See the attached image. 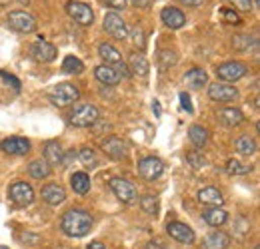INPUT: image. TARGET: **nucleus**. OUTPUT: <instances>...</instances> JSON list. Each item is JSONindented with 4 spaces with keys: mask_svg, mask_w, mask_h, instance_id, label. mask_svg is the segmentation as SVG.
I'll return each mask as SVG.
<instances>
[{
    "mask_svg": "<svg viewBox=\"0 0 260 249\" xmlns=\"http://www.w3.org/2000/svg\"><path fill=\"white\" fill-rule=\"evenodd\" d=\"M92 223H94V219L88 212H84V210H68L62 216L60 227L70 237H84L86 233H90Z\"/></svg>",
    "mask_w": 260,
    "mask_h": 249,
    "instance_id": "nucleus-1",
    "label": "nucleus"
},
{
    "mask_svg": "<svg viewBox=\"0 0 260 249\" xmlns=\"http://www.w3.org/2000/svg\"><path fill=\"white\" fill-rule=\"evenodd\" d=\"M78 98H80V90H78L74 84H68V82L54 86V88L48 92V100H50L54 106H58V108H64V106L74 104Z\"/></svg>",
    "mask_w": 260,
    "mask_h": 249,
    "instance_id": "nucleus-2",
    "label": "nucleus"
},
{
    "mask_svg": "<svg viewBox=\"0 0 260 249\" xmlns=\"http://www.w3.org/2000/svg\"><path fill=\"white\" fill-rule=\"evenodd\" d=\"M98 116L100 114H98L96 106H92V104H78L70 112L68 120H70V124L76 126V128H86V126H94Z\"/></svg>",
    "mask_w": 260,
    "mask_h": 249,
    "instance_id": "nucleus-3",
    "label": "nucleus"
},
{
    "mask_svg": "<svg viewBox=\"0 0 260 249\" xmlns=\"http://www.w3.org/2000/svg\"><path fill=\"white\" fill-rule=\"evenodd\" d=\"M66 12H68V16H70L74 22H78L80 26H90V24L94 22V12H92V8H90L86 2L70 0V2L66 4Z\"/></svg>",
    "mask_w": 260,
    "mask_h": 249,
    "instance_id": "nucleus-4",
    "label": "nucleus"
},
{
    "mask_svg": "<svg viewBox=\"0 0 260 249\" xmlns=\"http://www.w3.org/2000/svg\"><path fill=\"white\" fill-rule=\"evenodd\" d=\"M8 26L16 32H34L36 30V18L26 10H14L8 14Z\"/></svg>",
    "mask_w": 260,
    "mask_h": 249,
    "instance_id": "nucleus-5",
    "label": "nucleus"
},
{
    "mask_svg": "<svg viewBox=\"0 0 260 249\" xmlns=\"http://www.w3.org/2000/svg\"><path fill=\"white\" fill-rule=\"evenodd\" d=\"M248 74V68L246 64L242 62H226L220 64L216 68V76L224 82V84H230V82H238L240 78H244Z\"/></svg>",
    "mask_w": 260,
    "mask_h": 249,
    "instance_id": "nucleus-6",
    "label": "nucleus"
},
{
    "mask_svg": "<svg viewBox=\"0 0 260 249\" xmlns=\"http://www.w3.org/2000/svg\"><path fill=\"white\" fill-rule=\"evenodd\" d=\"M110 189L114 191V195L122 201V203H134L136 199H138V195H136V187L130 184L128 180H124V178H112L110 180Z\"/></svg>",
    "mask_w": 260,
    "mask_h": 249,
    "instance_id": "nucleus-7",
    "label": "nucleus"
},
{
    "mask_svg": "<svg viewBox=\"0 0 260 249\" xmlns=\"http://www.w3.org/2000/svg\"><path fill=\"white\" fill-rule=\"evenodd\" d=\"M162 172H164V163L158 157L148 156L138 161V174H140V178H144V180H148V182L158 180V178L162 176Z\"/></svg>",
    "mask_w": 260,
    "mask_h": 249,
    "instance_id": "nucleus-8",
    "label": "nucleus"
},
{
    "mask_svg": "<svg viewBox=\"0 0 260 249\" xmlns=\"http://www.w3.org/2000/svg\"><path fill=\"white\" fill-rule=\"evenodd\" d=\"M104 30L108 32L112 38H116V40H124L128 36L126 22L122 20V16L118 12H108L104 16Z\"/></svg>",
    "mask_w": 260,
    "mask_h": 249,
    "instance_id": "nucleus-9",
    "label": "nucleus"
},
{
    "mask_svg": "<svg viewBox=\"0 0 260 249\" xmlns=\"http://www.w3.org/2000/svg\"><path fill=\"white\" fill-rule=\"evenodd\" d=\"M8 195L10 199L16 203V205H28L34 201V189L26 182H16L12 184L8 189Z\"/></svg>",
    "mask_w": 260,
    "mask_h": 249,
    "instance_id": "nucleus-10",
    "label": "nucleus"
},
{
    "mask_svg": "<svg viewBox=\"0 0 260 249\" xmlns=\"http://www.w3.org/2000/svg\"><path fill=\"white\" fill-rule=\"evenodd\" d=\"M100 148L112 157V159H122V157H126V154H128V146H126V142L120 140V138H116V136H110V138L102 140Z\"/></svg>",
    "mask_w": 260,
    "mask_h": 249,
    "instance_id": "nucleus-11",
    "label": "nucleus"
},
{
    "mask_svg": "<svg viewBox=\"0 0 260 249\" xmlns=\"http://www.w3.org/2000/svg\"><path fill=\"white\" fill-rule=\"evenodd\" d=\"M208 96L210 100L214 102H232L238 98V90L230 84H224V82H216V84H210L208 88Z\"/></svg>",
    "mask_w": 260,
    "mask_h": 249,
    "instance_id": "nucleus-12",
    "label": "nucleus"
},
{
    "mask_svg": "<svg viewBox=\"0 0 260 249\" xmlns=\"http://www.w3.org/2000/svg\"><path fill=\"white\" fill-rule=\"evenodd\" d=\"M0 150L6 152V154H14V156H24L30 152V142L26 138H6L2 144H0Z\"/></svg>",
    "mask_w": 260,
    "mask_h": 249,
    "instance_id": "nucleus-13",
    "label": "nucleus"
},
{
    "mask_svg": "<svg viewBox=\"0 0 260 249\" xmlns=\"http://www.w3.org/2000/svg\"><path fill=\"white\" fill-rule=\"evenodd\" d=\"M166 231H168V235H170L174 241H178V243H194V231H192L188 225H184V223L172 221V223H168Z\"/></svg>",
    "mask_w": 260,
    "mask_h": 249,
    "instance_id": "nucleus-14",
    "label": "nucleus"
},
{
    "mask_svg": "<svg viewBox=\"0 0 260 249\" xmlns=\"http://www.w3.org/2000/svg\"><path fill=\"white\" fill-rule=\"evenodd\" d=\"M30 54H32L34 60H38V62H52L56 58V48L50 42H46V40H38V42L32 44Z\"/></svg>",
    "mask_w": 260,
    "mask_h": 249,
    "instance_id": "nucleus-15",
    "label": "nucleus"
},
{
    "mask_svg": "<svg viewBox=\"0 0 260 249\" xmlns=\"http://www.w3.org/2000/svg\"><path fill=\"white\" fill-rule=\"evenodd\" d=\"M160 18H162L164 24H166L168 28H172V30H178V28H182V26L186 24L184 12L178 10V8H174V6H166L162 10V14H160Z\"/></svg>",
    "mask_w": 260,
    "mask_h": 249,
    "instance_id": "nucleus-16",
    "label": "nucleus"
},
{
    "mask_svg": "<svg viewBox=\"0 0 260 249\" xmlns=\"http://www.w3.org/2000/svg\"><path fill=\"white\" fill-rule=\"evenodd\" d=\"M40 195H42V199H44L48 205H60V203H64V199H66L64 187L58 186V184H46V186L42 187Z\"/></svg>",
    "mask_w": 260,
    "mask_h": 249,
    "instance_id": "nucleus-17",
    "label": "nucleus"
},
{
    "mask_svg": "<svg viewBox=\"0 0 260 249\" xmlns=\"http://www.w3.org/2000/svg\"><path fill=\"white\" fill-rule=\"evenodd\" d=\"M198 201L202 205H208V208H220L224 203V197H222V193L216 187L206 186L198 191Z\"/></svg>",
    "mask_w": 260,
    "mask_h": 249,
    "instance_id": "nucleus-18",
    "label": "nucleus"
},
{
    "mask_svg": "<svg viewBox=\"0 0 260 249\" xmlns=\"http://www.w3.org/2000/svg\"><path fill=\"white\" fill-rule=\"evenodd\" d=\"M218 120L226 128H234V126H240L244 122V114L238 108H222V110H218Z\"/></svg>",
    "mask_w": 260,
    "mask_h": 249,
    "instance_id": "nucleus-19",
    "label": "nucleus"
},
{
    "mask_svg": "<svg viewBox=\"0 0 260 249\" xmlns=\"http://www.w3.org/2000/svg\"><path fill=\"white\" fill-rule=\"evenodd\" d=\"M94 76H96L98 82H102V84H106V86H116V84L120 82V76L116 74V70H114L112 66H106V64L94 68Z\"/></svg>",
    "mask_w": 260,
    "mask_h": 249,
    "instance_id": "nucleus-20",
    "label": "nucleus"
},
{
    "mask_svg": "<svg viewBox=\"0 0 260 249\" xmlns=\"http://www.w3.org/2000/svg\"><path fill=\"white\" fill-rule=\"evenodd\" d=\"M62 148H60V144L58 142H54V140H50V142H46L44 144V161L48 163V165H58V163H62Z\"/></svg>",
    "mask_w": 260,
    "mask_h": 249,
    "instance_id": "nucleus-21",
    "label": "nucleus"
},
{
    "mask_svg": "<svg viewBox=\"0 0 260 249\" xmlns=\"http://www.w3.org/2000/svg\"><path fill=\"white\" fill-rule=\"evenodd\" d=\"M228 245H230V237L222 231H212L202 241V249H226Z\"/></svg>",
    "mask_w": 260,
    "mask_h": 249,
    "instance_id": "nucleus-22",
    "label": "nucleus"
},
{
    "mask_svg": "<svg viewBox=\"0 0 260 249\" xmlns=\"http://www.w3.org/2000/svg\"><path fill=\"white\" fill-rule=\"evenodd\" d=\"M98 54H100V58L106 62V66H116V64L122 62V56H120V52H118L114 46L106 44V42L98 46Z\"/></svg>",
    "mask_w": 260,
    "mask_h": 249,
    "instance_id": "nucleus-23",
    "label": "nucleus"
},
{
    "mask_svg": "<svg viewBox=\"0 0 260 249\" xmlns=\"http://www.w3.org/2000/svg\"><path fill=\"white\" fill-rule=\"evenodd\" d=\"M184 82H186V86L198 90V88H202L208 82V76H206V72L202 68H192V70H188L184 74Z\"/></svg>",
    "mask_w": 260,
    "mask_h": 249,
    "instance_id": "nucleus-24",
    "label": "nucleus"
},
{
    "mask_svg": "<svg viewBox=\"0 0 260 249\" xmlns=\"http://www.w3.org/2000/svg\"><path fill=\"white\" fill-rule=\"evenodd\" d=\"M202 219L212 225V227H218V225H224L228 221V214L220 208H208L204 214H202Z\"/></svg>",
    "mask_w": 260,
    "mask_h": 249,
    "instance_id": "nucleus-25",
    "label": "nucleus"
},
{
    "mask_svg": "<svg viewBox=\"0 0 260 249\" xmlns=\"http://www.w3.org/2000/svg\"><path fill=\"white\" fill-rule=\"evenodd\" d=\"M130 74H136L140 78H146L148 72H150V66H148V60L142 56V54H132L130 56Z\"/></svg>",
    "mask_w": 260,
    "mask_h": 249,
    "instance_id": "nucleus-26",
    "label": "nucleus"
},
{
    "mask_svg": "<svg viewBox=\"0 0 260 249\" xmlns=\"http://www.w3.org/2000/svg\"><path fill=\"white\" fill-rule=\"evenodd\" d=\"M188 138H190V142H192L194 148H204V146L208 144L210 134H208V130L202 128V126H192V128L188 130Z\"/></svg>",
    "mask_w": 260,
    "mask_h": 249,
    "instance_id": "nucleus-27",
    "label": "nucleus"
},
{
    "mask_svg": "<svg viewBox=\"0 0 260 249\" xmlns=\"http://www.w3.org/2000/svg\"><path fill=\"white\" fill-rule=\"evenodd\" d=\"M28 174L32 176L34 180H44V178H48L52 174V170L44 159H34V161L28 163Z\"/></svg>",
    "mask_w": 260,
    "mask_h": 249,
    "instance_id": "nucleus-28",
    "label": "nucleus"
},
{
    "mask_svg": "<svg viewBox=\"0 0 260 249\" xmlns=\"http://www.w3.org/2000/svg\"><path fill=\"white\" fill-rule=\"evenodd\" d=\"M70 184H72V189H74L76 193L84 195V193L90 189V178H88V174H84V172H76V174L70 178Z\"/></svg>",
    "mask_w": 260,
    "mask_h": 249,
    "instance_id": "nucleus-29",
    "label": "nucleus"
},
{
    "mask_svg": "<svg viewBox=\"0 0 260 249\" xmlns=\"http://www.w3.org/2000/svg\"><path fill=\"white\" fill-rule=\"evenodd\" d=\"M234 148H236V152L242 154V156H252V154L256 152V142H254L250 136H240V138L236 140Z\"/></svg>",
    "mask_w": 260,
    "mask_h": 249,
    "instance_id": "nucleus-30",
    "label": "nucleus"
},
{
    "mask_svg": "<svg viewBox=\"0 0 260 249\" xmlns=\"http://www.w3.org/2000/svg\"><path fill=\"white\" fill-rule=\"evenodd\" d=\"M140 208H142L146 214H150V216H158V212H160L158 197H154V195H142V197H140Z\"/></svg>",
    "mask_w": 260,
    "mask_h": 249,
    "instance_id": "nucleus-31",
    "label": "nucleus"
},
{
    "mask_svg": "<svg viewBox=\"0 0 260 249\" xmlns=\"http://www.w3.org/2000/svg\"><path fill=\"white\" fill-rule=\"evenodd\" d=\"M78 157H80L82 165H84V168H88V170H92V168H96L98 165V156L92 148H82V150H80V154H78Z\"/></svg>",
    "mask_w": 260,
    "mask_h": 249,
    "instance_id": "nucleus-32",
    "label": "nucleus"
},
{
    "mask_svg": "<svg viewBox=\"0 0 260 249\" xmlns=\"http://www.w3.org/2000/svg\"><path fill=\"white\" fill-rule=\"evenodd\" d=\"M62 70L66 74H80L84 70V64L80 62V58H76V56H66L64 62H62Z\"/></svg>",
    "mask_w": 260,
    "mask_h": 249,
    "instance_id": "nucleus-33",
    "label": "nucleus"
},
{
    "mask_svg": "<svg viewBox=\"0 0 260 249\" xmlns=\"http://www.w3.org/2000/svg\"><path fill=\"white\" fill-rule=\"evenodd\" d=\"M234 48L236 50H250V48H256V38H250L246 34H238L234 36Z\"/></svg>",
    "mask_w": 260,
    "mask_h": 249,
    "instance_id": "nucleus-34",
    "label": "nucleus"
},
{
    "mask_svg": "<svg viewBox=\"0 0 260 249\" xmlns=\"http://www.w3.org/2000/svg\"><path fill=\"white\" fill-rule=\"evenodd\" d=\"M226 170H228V174H232V176H244V174H248L252 168H250V165L240 163L238 159H228Z\"/></svg>",
    "mask_w": 260,
    "mask_h": 249,
    "instance_id": "nucleus-35",
    "label": "nucleus"
},
{
    "mask_svg": "<svg viewBox=\"0 0 260 249\" xmlns=\"http://www.w3.org/2000/svg\"><path fill=\"white\" fill-rule=\"evenodd\" d=\"M130 36H132V44H134V46H138L140 50H144V46H146L144 30H142V28H138V26H134L132 32H130Z\"/></svg>",
    "mask_w": 260,
    "mask_h": 249,
    "instance_id": "nucleus-36",
    "label": "nucleus"
},
{
    "mask_svg": "<svg viewBox=\"0 0 260 249\" xmlns=\"http://www.w3.org/2000/svg\"><path fill=\"white\" fill-rule=\"evenodd\" d=\"M174 64H176V54L170 52V50H162L160 52V66L168 68V66H174Z\"/></svg>",
    "mask_w": 260,
    "mask_h": 249,
    "instance_id": "nucleus-37",
    "label": "nucleus"
},
{
    "mask_svg": "<svg viewBox=\"0 0 260 249\" xmlns=\"http://www.w3.org/2000/svg\"><path fill=\"white\" fill-rule=\"evenodd\" d=\"M222 16H224V20H226V22H232V24H238V22H240L238 12H236V10H232V8H222Z\"/></svg>",
    "mask_w": 260,
    "mask_h": 249,
    "instance_id": "nucleus-38",
    "label": "nucleus"
},
{
    "mask_svg": "<svg viewBox=\"0 0 260 249\" xmlns=\"http://www.w3.org/2000/svg\"><path fill=\"white\" fill-rule=\"evenodd\" d=\"M188 161H190L192 168H202V165L206 163L204 157L200 156V154H196V152H188Z\"/></svg>",
    "mask_w": 260,
    "mask_h": 249,
    "instance_id": "nucleus-39",
    "label": "nucleus"
},
{
    "mask_svg": "<svg viewBox=\"0 0 260 249\" xmlns=\"http://www.w3.org/2000/svg\"><path fill=\"white\" fill-rule=\"evenodd\" d=\"M238 10H242V12H250L252 10V0H230Z\"/></svg>",
    "mask_w": 260,
    "mask_h": 249,
    "instance_id": "nucleus-40",
    "label": "nucleus"
},
{
    "mask_svg": "<svg viewBox=\"0 0 260 249\" xmlns=\"http://www.w3.org/2000/svg\"><path fill=\"white\" fill-rule=\"evenodd\" d=\"M180 104H182V108L188 112V114H192L194 112V108H192V100H190V96L186 92L180 94Z\"/></svg>",
    "mask_w": 260,
    "mask_h": 249,
    "instance_id": "nucleus-41",
    "label": "nucleus"
},
{
    "mask_svg": "<svg viewBox=\"0 0 260 249\" xmlns=\"http://www.w3.org/2000/svg\"><path fill=\"white\" fill-rule=\"evenodd\" d=\"M106 6H110L112 10H124L126 8V0H104Z\"/></svg>",
    "mask_w": 260,
    "mask_h": 249,
    "instance_id": "nucleus-42",
    "label": "nucleus"
},
{
    "mask_svg": "<svg viewBox=\"0 0 260 249\" xmlns=\"http://www.w3.org/2000/svg\"><path fill=\"white\" fill-rule=\"evenodd\" d=\"M0 78H2V80H6L8 84H12V86H14L16 90H20V82H18V80H16L14 76H10V74H6L4 70H0Z\"/></svg>",
    "mask_w": 260,
    "mask_h": 249,
    "instance_id": "nucleus-43",
    "label": "nucleus"
},
{
    "mask_svg": "<svg viewBox=\"0 0 260 249\" xmlns=\"http://www.w3.org/2000/svg\"><path fill=\"white\" fill-rule=\"evenodd\" d=\"M144 249H166V243L160 241V239H152V241L146 243V247Z\"/></svg>",
    "mask_w": 260,
    "mask_h": 249,
    "instance_id": "nucleus-44",
    "label": "nucleus"
},
{
    "mask_svg": "<svg viewBox=\"0 0 260 249\" xmlns=\"http://www.w3.org/2000/svg\"><path fill=\"white\" fill-rule=\"evenodd\" d=\"M128 2V0H126ZM134 6H138V8H148L150 6V0H130Z\"/></svg>",
    "mask_w": 260,
    "mask_h": 249,
    "instance_id": "nucleus-45",
    "label": "nucleus"
},
{
    "mask_svg": "<svg viewBox=\"0 0 260 249\" xmlns=\"http://www.w3.org/2000/svg\"><path fill=\"white\" fill-rule=\"evenodd\" d=\"M180 4H184V6H200L204 0H178Z\"/></svg>",
    "mask_w": 260,
    "mask_h": 249,
    "instance_id": "nucleus-46",
    "label": "nucleus"
},
{
    "mask_svg": "<svg viewBox=\"0 0 260 249\" xmlns=\"http://www.w3.org/2000/svg\"><path fill=\"white\" fill-rule=\"evenodd\" d=\"M86 249H106V247H104V243H102V241H92Z\"/></svg>",
    "mask_w": 260,
    "mask_h": 249,
    "instance_id": "nucleus-47",
    "label": "nucleus"
},
{
    "mask_svg": "<svg viewBox=\"0 0 260 249\" xmlns=\"http://www.w3.org/2000/svg\"><path fill=\"white\" fill-rule=\"evenodd\" d=\"M154 112H156V116H160V110H158V102H154Z\"/></svg>",
    "mask_w": 260,
    "mask_h": 249,
    "instance_id": "nucleus-48",
    "label": "nucleus"
},
{
    "mask_svg": "<svg viewBox=\"0 0 260 249\" xmlns=\"http://www.w3.org/2000/svg\"><path fill=\"white\" fill-rule=\"evenodd\" d=\"M18 2H20V4H28V0H18Z\"/></svg>",
    "mask_w": 260,
    "mask_h": 249,
    "instance_id": "nucleus-49",
    "label": "nucleus"
},
{
    "mask_svg": "<svg viewBox=\"0 0 260 249\" xmlns=\"http://www.w3.org/2000/svg\"><path fill=\"white\" fill-rule=\"evenodd\" d=\"M6 2H8V0H0V4H6Z\"/></svg>",
    "mask_w": 260,
    "mask_h": 249,
    "instance_id": "nucleus-50",
    "label": "nucleus"
},
{
    "mask_svg": "<svg viewBox=\"0 0 260 249\" xmlns=\"http://www.w3.org/2000/svg\"><path fill=\"white\" fill-rule=\"evenodd\" d=\"M0 249H8V247H4V245H2V247H0Z\"/></svg>",
    "mask_w": 260,
    "mask_h": 249,
    "instance_id": "nucleus-51",
    "label": "nucleus"
},
{
    "mask_svg": "<svg viewBox=\"0 0 260 249\" xmlns=\"http://www.w3.org/2000/svg\"><path fill=\"white\" fill-rule=\"evenodd\" d=\"M254 249H260V247H254Z\"/></svg>",
    "mask_w": 260,
    "mask_h": 249,
    "instance_id": "nucleus-52",
    "label": "nucleus"
}]
</instances>
